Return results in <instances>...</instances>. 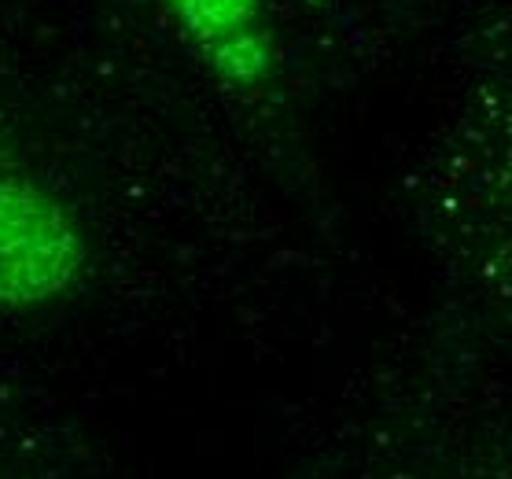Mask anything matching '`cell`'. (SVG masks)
Segmentation results:
<instances>
[{"label":"cell","instance_id":"cell-1","mask_svg":"<svg viewBox=\"0 0 512 479\" xmlns=\"http://www.w3.org/2000/svg\"><path fill=\"white\" fill-rule=\"evenodd\" d=\"M89 262L82 222L52 188L0 170V314L48 306Z\"/></svg>","mask_w":512,"mask_h":479},{"label":"cell","instance_id":"cell-2","mask_svg":"<svg viewBox=\"0 0 512 479\" xmlns=\"http://www.w3.org/2000/svg\"><path fill=\"white\" fill-rule=\"evenodd\" d=\"M214 78L233 89L262 85L277 67L266 0H159Z\"/></svg>","mask_w":512,"mask_h":479}]
</instances>
